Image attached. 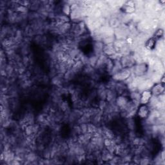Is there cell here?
Returning <instances> with one entry per match:
<instances>
[{
	"mask_svg": "<svg viewBox=\"0 0 165 165\" xmlns=\"http://www.w3.org/2000/svg\"><path fill=\"white\" fill-rule=\"evenodd\" d=\"M152 94L150 90H145L141 94V99H140V103L143 105H146L149 102Z\"/></svg>",
	"mask_w": 165,
	"mask_h": 165,
	"instance_id": "1",
	"label": "cell"
},
{
	"mask_svg": "<svg viewBox=\"0 0 165 165\" xmlns=\"http://www.w3.org/2000/svg\"><path fill=\"white\" fill-rule=\"evenodd\" d=\"M152 96H159L162 94V93L164 92V86L162 84H156L155 85H154L152 88V91H150Z\"/></svg>",
	"mask_w": 165,
	"mask_h": 165,
	"instance_id": "2",
	"label": "cell"
},
{
	"mask_svg": "<svg viewBox=\"0 0 165 165\" xmlns=\"http://www.w3.org/2000/svg\"><path fill=\"white\" fill-rule=\"evenodd\" d=\"M149 114H150L149 109H148V107L145 105H143L140 107L138 110L139 116L142 119H146L148 116Z\"/></svg>",
	"mask_w": 165,
	"mask_h": 165,
	"instance_id": "3",
	"label": "cell"
},
{
	"mask_svg": "<svg viewBox=\"0 0 165 165\" xmlns=\"http://www.w3.org/2000/svg\"><path fill=\"white\" fill-rule=\"evenodd\" d=\"M62 11L65 14V16H67L70 15V13H71L70 6L69 5H68L67 3L64 5L63 8H62Z\"/></svg>",
	"mask_w": 165,
	"mask_h": 165,
	"instance_id": "4",
	"label": "cell"
}]
</instances>
